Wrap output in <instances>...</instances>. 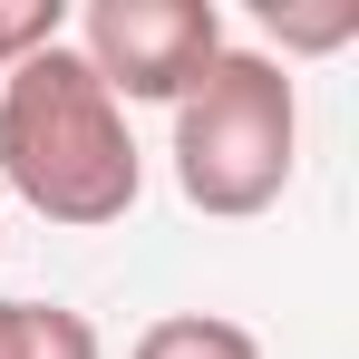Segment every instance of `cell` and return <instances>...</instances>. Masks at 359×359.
<instances>
[{"label":"cell","mask_w":359,"mask_h":359,"mask_svg":"<svg viewBox=\"0 0 359 359\" xmlns=\"http://www.w3.org/2000/svg\"><path fill=\"white\" fill-rule=\"evenodd\" d=\"M0 184L29 214L68 224V233L126 224L136 194H146L136 126H126V107L97 88V68L78 59L68 39L29 49L0 78Z\"/></svg>","instance_id":"obj_1"},{"label":"cell","mask_w":359,"mask_h":359,"mask_svg":"<svg viewBox=\"0 0 359 359\" xmlns=\"http://www.w3.org/2000/svg\"><path fill=\"white\" fill-rule=\"evenodd\" d=\"M175 184L194 214H272L282 204V184L301 165V88L282 59H262V49H224V59L204 68L194 88L175 97Z\"/></svg>","instance_id":"obj_2"},{"label":"cell","mask_w":359,"mask_h":359,"mask_svg":"<svg viewBox=\"0 0 359 359\" xmlns=\"http://www.w3.org/2000/svg\"><path fill=\"white\" fill-rule=\"evenodd\" d=\"M78 59L97 68V88L117 107H175L224 59V10L214 0H88Z\"/></svg>","instance_id":"obj_3"},{"label":"cell","mask_w":359,"mask_h":359,"mask_svg":"<svg viewBox=\"0 0 359 359\" xmlns=\"http://www.w3.org/2000/svg\"><path fill=\"white\" fill-rule=\"evenodd\" d=\"M0 359H107L97 320L68 301H0Z\"/></svg>","instance_id":"obj_4"},{"label":"cell","mask_w":359,"mask_h":359,"mask_svg":"<svg viewBox=\"0 0 359 359\" xmlns=\"http://www.w3.org/2000/svg\"><path fill=\"white\" fill-rule=\"evenodd\" d=\"M126 359H262V340L243 320H224V311H165V320L136 330Z\"/></svg>","instance_id":"obj_5"},{"label":"cell","mask_w":359,"mask_h":359,"mask_svg":"<svg viewBox=\"0 0 359 359\" xmlns=\"http://www.w3.org/2000/svg\"><path fill=\"white\" fill-rule=\"evenodd\" d=\"M49 39H68V0H0V78Z\"/></svg>","instance_id":"obj_6"},{"label":"cell","mask_w":359,"mask_h":359,"mask_svg":"<svg viewBox=\"0 0 359 359\" xmlns=\"http://www.w3.org/2000/svg\"><path fill=\"white\" fill-rule=\"evenodd\" d=\"M272 29H282V49H340L359 29V10L350 0H340V10H282V0H272Z\"/></svg>","instance_id":"obj_7"},{"label":"cell","mask_w":359,"mask_h":359,"mask_svg":"<svg viewBox=\"0 0 359 359\" xmlns=\"http://www.w3.org/2000/svg\"><path fill=\"white\" fill-rule=\"evenodd\" d=\"M0 252H10V233H0Z\"/></svg>","instance_id":"obj_8"}]
</instances>
